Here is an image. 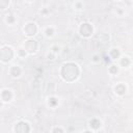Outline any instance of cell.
<instances>
[{"mask_svg":"<svg viewBox=\"0 0 133 133\" xmlns=\"http://www.w3.org/2000/svg\"><path fill=\"white\" fill-rule=\"evenodd\" d=\"M78 73V66L74 63H65L61 70V75L66 81H73L74 79H76Z\"/></svg>","mask_w":133,"mask_h":133,"instance_id":"cell-1","label":"cell"},{"mask_svg":"<svg viewBox=\"0 0 133 133\" xmlns=\"http://www.w3.org/2000/svg\"><path fill=\"white\" fill-rule=\"evenodd\" d=\"M51 105H55L56 104V99H54V98H51L50 99V102H49Z\"/></svg>","mask_w":133,"mask_h":133,"instance_id":"cell-13","label":"cell"},{"mask_svg":"<svg viewBox=\"0 0 133 133\" xmlns=\"http://www.w3.org/2000/svg\"><path fill=\"white\" fill-rule=\"evenodd\" d=\"M110 72H111V73H117L118 72V68L115 65H111V68H110Z\"/></svg>","mask_w":133,"mask_h":133,"instance_id":"cell-12","label":"cell"},{"mask_svg":"<svg viewBox=\"0 0 133 133\" xmlns=\"http://www.w3.org/2000/svg\"><path fill=\"white\" fill-rule=\"evenodd\" d=\"M129 63H130V61H129V59H128L127 57H124L123 59H122V64H123V65L127 66V65H128Z\"/></svg>","mask_w":133,"mask_h":133,"instance_id":"cell-11","label":"cell"},{"mask_svg":"<svg viewBox=\"0 0 133 133\" xmlns=\"http://www.w3.org/2000/svg\"><path fill=\"white\" fill-rule=\"evenodd\" d=\"M119 54H120V53H119V51H118L117 49H113V50L111 51V56H112L113 58H117V57L119 56Z\"/></svg>","mask_w":133,"mask_h":133,"instance_id":"cell-10","label":"cell"},{"mask_svg":"<svg viewBox=\"0 0 133 133\" xmlns=\"http://www.w3.org/2000/svg\"><path fill=\"white\" fill-rule=\"evenodd\" d=\"M91 126L95 129H98L100 127V122L98 120H93V121H91Z\"/></svg>","mask_w":133,"mask_h":133,"instance_id":"cell-9","label":"cell"},{"mask_svg":"<svg viewBox=\"0 0 133 133\" xmlns=\"http://www.w3.org/2000/svg\"><path fill=\"white\" fill-rule=\"evenodd\" d=\"M24 31L27 36H33V35H36V32H37V26L35 23H29L25 26L24 28Z\"/></svg>","mask_w":133,"mask_h":133,"instance_id":"cell-5","label":"cell"},{"mask_svg":"<svg viewBox=\"0 0 133 133\" xmlns=\"http://www.w3.org/2000/svg\"><path fill=\"white\" fill-rule=\"evenodd\" d=\"M84 133H92V132H90V131H86V132H84Z\"/></svg>","mask_w":133,"mask_h":133,"instance_id":"cell-16","label":"cell"},{"mask_svg":"<svg viewBox=\"0 0 133 133\" xmlns=\"http://www.w3.org/2000/svg\"><path fill=\"white\" fill-rule=\"evenodd\" d=\"M26 50L27 51H29V52H33V51H36L37 50V47H38V45H37V42L36 41H27V43H26Z\"/></svg>","mask_w":133,"mask_h":133,"instance_id":"cell-6","label":"cell"},{"mask_svg":"<svg viewBox=\"0 0 133 133\" xmlns=\"http://www.w3.org/2000/svg\"><path fill=\"white\" fill-rule=\"evenodd\" d=\"M53 133H62V130L60 128H56V129H54Z\"/></svg>","mask_w":133,"mask_h":133,"instance_id":"cell-14","label":"cell"},{"mask_svg":"<svg viewBox=\"0 0 133 133\" xmlns=\"http://www.w3.org/2000/svg\"><path fill=\"white\" fill-rule=\"evenodd\" d=\"M29 132V126L27 123L21 122L16 126V133H28Z\"/></svg>","mask_w":133,"mask_h":133,"instance_id":"cell-3","label":"cell"},{"mask_svg":"<svg viewBox=\"0 0 133 133\" xmlns=\"http://www.w3.org/2000/svg\"><path fill=\"white\" fill-rule=\"evenodd\" d=\"M125 91H126V87H125V85H123V84H120V85H118V86L115 87V92H117L118 94H120V95L124 94Z\"/></svg>","mask_w":133,"mask_h":133,"instance_id":"cell-7","label":"cell"},{"mask_svg":"<svg viewBox=\"0 0 133 133\" xmlns=\"http://www.w3.org/2000/svg\"><path fill=\"white\" fill-rule=\"evenodd\" d=\"M92 32H93V27L88 23H84V24L81 25V27H80V33H81L82 36L88 37V36L92 35Z\"/></svg>","mask_w":133,"mask_h":133,"instance_id":"cell-2","label":"cell"},{"mask_svg":"<svg viewBox=\"0 0 133 133\" xmlns=\"http://www.w3.org/2000/svg\"><path fill=\"white\" fill-rule=\"evenodd\" d=\"M46 32H47V35H48V36H51V35H52V32H53V29H52V28H48Z\"/></svg>","mask_w":133,"mask_h":133,"instance_id":"cell-15","label":"cell"},{"mask_svg":"<svg viewBox=\"0 0 133 133\" xmlns=\"http://www.w3.org/2000/svg\"><path fill=\"white\" fill-rule=\"evenodd\" d=\"M13 57V51L10 48H3L1 51V58L3 61H7Z\"/></svg>","mask_w":133,"mask_h":133,"instance_id":"cell-4","label":"cell"},{"mask_svg":"<svg viewBox=\"0 0 133 133\" xmlns=\"http://www.w3.org/2000/svg\"><path fill=\"white\" fill-rule=\"evenodd\" d=\"M21 73V70L20 68H18V66H14V68H12V70H10V74H12L13 76H19Z\"/></svg>","mask_w":133,"mask_h":133,"instance_id":"cell-8","label":"cell"}]
</instances>
